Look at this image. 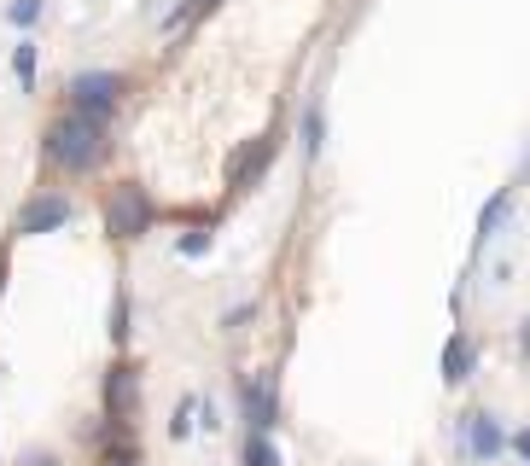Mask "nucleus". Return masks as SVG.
Here are the masks:
<instances>
[{
  "instance_id": "1",
  "label": "nucleus",
  "mask_w": 530,
  "mask_h": 466,
  "mask_svg": "<svg viewBox=\"0 0 530 466\" xmlns=\"http://www.w3.org/2000/svg\"><path fill=\"white\" fill-rule=\"evenodd\" d=\"M105 152H111V140H105V123L100 117H82V111H59L47 134H41V158L59 169V175H94L105 164Z\"/></svg>"
},
{
  "instance_id": "2",
  "label": "nucleus",
  "mask_w": 530,
  "mask_h": 466,
  "mask_svg": "<svg viewBox=\"0 0 530 466\" xmlns=\"http://www.w3.org/2000/svg\"><path fill=\"white\" fill-rule=\"evenodd\" d=\"M123 94H129V82H123L117 70H82V76H70V82H65L70 111H82V117H100V123H111V117H117Z\"/></svg>"
},
{
  "instance_id": "3",
  "label": "nucleus",
  "mask_w": 530,
  "mask_h": 466,
  "mask_svg": "<svg viewBox=\"0 0 530 466\" xmlns=\"http://www.w3.org/2000/svg\"><path fill=\"white\" fill-rule=\"evenodd\" d=\"M152 216H158V210H152V199H146L140 181H117V187L105 193V233L123 239V245L140 239V233H152Z\"/></svg>"
},
{
  "instance_id": "4",
  "label": "nucleus",
  "mask_w": 530,
  "mask_h": 466,
  "mask_svg": "<svg viewBox=\"0 0 530 466\" xmlns=\"http://www.w3.org/2000/svg\"><path fill=\"white\" fill-rule=\"evenodd\" d=\"M134 414H140V373L129 362H117L105 373V420L117 426V432H129Z\"/></svg>"
},
{
  "instance_id": "5",
  "label": "nucleus",
  "mask_w": 530,
  "mask_h": 466,
  "mask_svg": "<svg viewBox=\"0 0 530 466\" xmlns=\"http://www.w3.org/2000/svg\"><path fill=\"white\" fill-rule=\"evenodd\" d=\"M70 216H76V204H70L65 193H35V199L18 210V233H24V239H35V233L65 228Z\"/></svg>"
},
{
  "instance_id": "6",
  "label": "nucleus",
  "mask_w": 530,
  "mask_h": 466,
  "mask_svg": "<svg viewBox=\"0 0 530 466\" xmlns=\"http://www.w3.org/2000/svg\"><path fill=\"white\" fill-rule=\"evenodd\" d=\"M274 152H280V140L274 134H257V140H245L239 152L228 158V187H245L251 175H263L268 164H274Z\"/></svg>"
},
{
  "instance_id": "7",
  "label": "nucleus",
  "mask_w": 530,
  "mask_h": 466,
  "mask_svg": "<svg viewBox=\"0 0 530 466\" xmlns=\"http://www.w3.org/2000/svg\"><path fill=\"white\" fill-rule=\"evenodd\" d=\"M245 426L251 432H274V373L245 379Z\"/></svg>"
},
{
  "instance_id": "8",
  "label": "nucleus",
  "mask_w": 530,
  "mask_h": 466,
  "mask_svg": "<svg viewBox=\"0 0 530 466\" xmlns=\"http://www.w3.org/2000/svg\"><path fill=\"white\" fill-rule=\"evenodd\" d=\"M501 449H507V437H501L496 414H466V455L472 461H496Z\"/></svg>"
},
{
  "instance_id": "9",
  "label": "nucleus",
  "mask_w": 530,
  "mask_h": 466,
  "mask_svg": "<svg viewBox=\"0 0 530 466\" xmlns=\"http://www.w3.org/2000/svg\"><path fill=\"white\" fill-rule=\"evenodd\" d=\"M466 373H472V344H466V333H455L449 344H443V379L461 385Z\"/></svg>"
},
{
  "instance_id": "10",
  "label": "nucleus",
  "mask_w": 530,
  "mask_h": 466,
  "mask_svg": "<svg viewBox=\"0 0 530 466\" xmlns=\"http://www.w3.org/2000/svg\"><path fill=\"white\" fill-rule=\"evenodd\" d=\"M245 466H280V449L268 432H251L245 437Z\"/></svg>"
},
{
  "instance_id": "11",
  "label": "nucleus",
  "mask_w": 530,
  "mask_h": 466,
  "mask_svg": "<svg viewBox=\"0 0 530 466\" xmlns=\"http://www.w3.org/2000/svg\"><path fill=\"white\" fill-rule=\"evenodd\" d=\"M12 76L24 82V94L35 88V41H18V47H12Z\"/></svg>"
},
{
  "instance_id": "12",
  "label": "nucleus",
  "mask_w": 530,
  "mask_h": 466,
  "mask_svg": "<svg viewBox=\"0 0 530 466\" xmlns=\"http://www.w3.org/2000/svg\"><path fill=\"white\" fill-rule=\"evenodd\" d=\"M193 414H199V402L187 397L181 408H175V420H169V437H187V432H193Z\"/></svg>"
},
{
  "instance_id": "13",
  "label": "nucleus",
  "mask_w": 530,
  "mask_h": 466,
  "mask_svg": "<svg viewBox=\"0 0 530 466\" xmlns=\"http://www.w3.org/2000/svg\"><path fill=\"white\" fill-rule=\"evenodd\" d=\"M6 18H12L18 30H30L35 18H41V0H12V12H6Z\"/></svg>"
},
{
  "instance_id": "14",
  "label": "nucleus",
  "mask_w": 530,
  "mask_h": 466,
  "mask_svg": "<svg viewBox=\"0 0 530 466\" xmlns=\"http://www.w3.org/2000/svg\"><path fill=\"white\" fill-rule=\"evenodd\" d=\"M204 251H210V228H193L181 239V257H204Z\"/></svg>"
},
{
  "instance_id": "15",
  "label": "nucleus",
  "mask_w": 530,
  "mask_h": 466,
  "mask_svg": "<svg viewBox=\"0 0 530 466\" xmlns=\"http://www.w3.org/2000/svg\"><path fill=\"white\" fill-rule=\"evenodd\" d=\"M303 146L321 152V105H309V123H303Z\"/></svg>"
},
{
  "instance_id": "16",
  "label": "nucleus",
  "mask_w": 530,
  "mask_h": 466,
  "mask_svg": "<svg viewBox=\"0 0 530 466\" xmlns=\"http://www.w3.org/2000/svg\"><path fill=\"white\" fill-rule=\"evenodd\" d=\"M105 466H140V455H134L129 443H117V449H105Z\"/></svg>"
},
{
  "instance_id": "17",
  "label": "nucleus",
  "mask_w": 530,
  "mask_h": 466,
  "mask_svg": "<svg viewBox=\"0 0 530 466\" xmlns=\"http://www.w3.org/2000/svg\"><path fill=\"white\" fill-rule=\"evenodd\" d=\"M18 466H59V455H47V449H30Z\"/></svg>"
},
{
  "instance_id": "18",
  "label": "nucleus",
  "mask_w": 530,
  "mask_h": 466,
  "mask_svg": "<svg viewBox=\"0 0 530 466\" xmlns=\"http://www.w3.org/2000/svg\"><path fill=\"white\" fill-rule=\"evenodd\" d=\"M507 449H513V455H519V461H530V426L519 437H513V443H507Z\"/></svg>"
},
{
  "instance_id": "19",
  "label": "nucleus",
  "mask_w": 530,
  "mask_h": 466,
  "mask_svg": "<svg viewBox=\"0 0 530 466\" xmlns=\"http://www.w3.org/2000/svg\"><path fill=\"white\" fill-rule=\"evenodd\" d=\"M222 0H193V18H204V12H216Z\"/></svg>"
},
{
  "instance_id": "20",
  "label": "nucleus",
  "mask_w": 530,
  "mask_h": 466,
  "mask_svg": "<svg viewBox=\"0 0 530 466\" xmlns=\"http://www.w3.org/2000/svg\"><path fill=\"white\" fill-rule=\"evenodd\" d=\"M0 286H6V251H0Z\"/></svg>"
}]
</instances>
